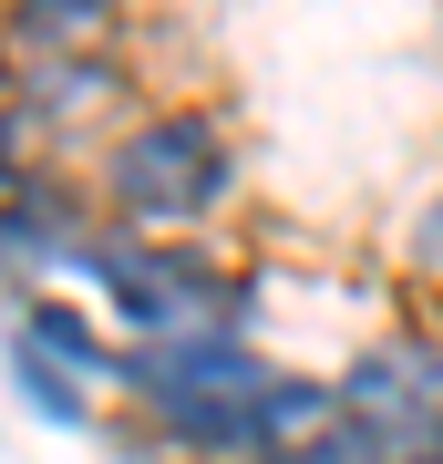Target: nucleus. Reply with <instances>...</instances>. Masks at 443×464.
<instances>
[{
  "label": "nucleus",
  "mask_w": 443,
  "mask_h": 464,
  "mask_svg": "<svg viewBox=\"0 0 443 464\" xmlns=\"http://www.w3.org/2000/svg\"><path fill=\"white\" fill-rule=\"evenodd\" d=\"M21 382L42 392V413H82V402H72V382H63V372H42V351H21Z\"/></svg>",
  "instance_id": "obj_5"
},
{
  "label": "nucleus",
  "mask_w": 443,
  "mask_h": 464,
  "mask_svg": "<svg viewBox=\"0 0 443 464\" xmlns=\"http://www.w3.org/2000/svg\"><path fill=\"white\" fill-rule=\"evenodd\" d=\"M21 320H32V341H52L63 362H103V351L82 341V320H72V310H52V299H42V310H21Z\"/></svg>",
  "instance_id": "obj_4"
},
{
  "label": "nucleus",
  "mask_w": 443,
  "mask_h": 464,
  "mask_svg": "<svg viewBox=\"0 0 443 464\" xmlns=\"http://www.w3.org/2000/svg\"><path fill=\"white\" fill-rule=\"evenodd\" d=\"M423 464H443V454H423Z\"/></svg>",
  "instance_id": "obj_6"
},
{
  "label": "nucleus",
  "mask_w": 443,
  "mask_h": 464,
  "mask_svg": "<svg viewBox=\"0 0 443 464\" xmlns=\"http://www.w3.org/2000/svg\"><path fill=\"white\" fill-rule=\"evenodd\" d=\"M227 186H237L227 124H217V114H186V103L124 124L114 145H103V197H114L124 217H145V227H186V217H207Z\"/></svg>",
  "instance_id": "obj_1"
},
{
  "label": "nucleus",
  "mask_w": 443,
  "mask_h": 464,
  "mask_svg": "<svg viewBox=\"0 0 443 464\" xmlns=\"http://www.w3.org/2000/svg\"><path fill=\"white\" fill-rule=\"evenodd\" d=\"M145 402H258L268 392V362L258 351H237V341H207V331H186V341H165V351H134V362H114Z\"/></svg>",
  "instance_id": "obj_2"
},
{
  "label": "nucleus",
  "mask_w": 443,
  "mask_h": 464,
  "mask_svg": "<svg viewBox=\"0 0 443 464\" xmlns=\"http://www.w3.org/2000/svg\"><path fill=\"white\" fill-rule=\"evenodd\" d=\"M155 423L176 433L186 454H268L258 402H155Z\"/></svg>",
  "instance_id": "obj_3"
}]
</instances>
